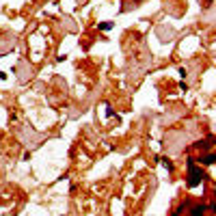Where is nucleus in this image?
<instances>
[{"instance_id": "1", "label": "nucleus", "mask_w": 216, "mask_h": 216, "mask_svg": "<svg viewBox=\"0 0 216 216\" xmlns=\"http://www.w3.org/2000/svg\"><path fill=\"white\" fill-rule=\"evenodd\" d=\"M188 169H190V179H188V186H190V188H195L197 184H201L203 171H197V166H195V160H188Z\"/></svg>"}, {"instance_id": "2", "label": "nucleus", "mask_w": 216, "mask_h": 216, "mask_svg": "<svg viewBox=\"0 0 216 216\" xmlns=\"http://www.w3.org/2000/svg\"><path fill=\"white\" fill-rule=\"evenodd\" d=\"M108 28H112V22H104V24H100V30H108Z\"/></svg>"}, {"instance_id": "3", "label": "nucleus", "mask_w": 216, "mask_h": 216, "mask_svg": "<svg viewBox=\"0 0 216 216\" xmlns=\"http://www.w3.org/2000/svg\"><path fill=\"white\" fill-rule=\"evenodd\" d=\"M203 162H205V164H212V162H214V156H207V158H203Z\"/></svg>"}]
</instances>
